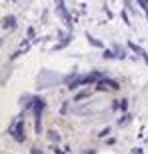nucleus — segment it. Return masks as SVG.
I'll return each instance as SVG.
<instances>
[{
	"mask_svg": "<svg viewBox=\"0 0 148 154\" xmlns=\"http://www.w3.org/2000/svg\"><path fill=\"white\" fill-rule=\"evenodd\" d=\"M46 108V100L42 96H34V106H32V112H34V132L36 134H42V112Z\"/></svg>",
	"mask_w": 148,
	"mask_h": 154,
	"instance_id": "f257e3e1",
	"label": "nucleus"
},
{
	"mask_svg": "<svg viewBox=\"0 0 148 154\" xmlns=\"http://www.w3.org/2000/svg\"><path fill=\"white\" fill-rule=\"evenodd\" d=\"M6 132H8V134H10V136L14 138L16 142H20V144H22L24 140H26V132H24V116H22V118L12 120Z\"/></svg>",
	"mask_w": 148,
	"mask_h": 154,
	"instance_id": "f03ea898",
	"label": "nucleus"
},
{
	"mask_svg": "<svg viewBox=\"0 0 148 154\" xmlns=\"http://www.w3.org/2000/svg\"><path fill=\"white\" fill-rule=\"evenodd\" d=\"M118 88H120L118 80L106 78V76H102V78L96 82V90L98 92H114V90H118Z\"/></svg>",
	"mask_w": 148,
	"mask_h": 154,
	"instance_id": "7ed1b4c3",
	"label": "nucleus"
},
{
	"mask_svg": "<svg viewBox=\"0 0 148 154\" xmlns=\"http://www.w3.org/2000/svg\"><path fill=\"white\" fill-rule=\"evenodd\" d=\"M56 12L60 14V18H62L64 26L72 32V16H70V12L66 10V6H64V0H56Z\"/></svg>",
	"mask_w": 148,
	"mask_h": 154,
	"instance_id": "20e7f679",
	"label": "nucleus"
},
{
	"mask_svg": "<svg viewBox=\"0 0 148 154\" xmlns=\"http://www.w3.org/2000/svg\"><path fill=\"white\" fill-rule=\"evenodd\" d=\"M126 46H128V48H130L132 52H134V54H136V56H140L144 60V62L148 64V52L144 50L142 46H138V44H134V42H132V40H128V42H126Z\"/></svg>",
	"mask_w": 148,
	"mask_h": 154,
	"instance_id": "39448f33",
	"label": "nucleus"
},
{
	"mask_svg": "<svg viewBox=\"0 0 148 154\" xmlns=\"http://www.w3.org/2000/svg\"><path fill=\"white\" fill-rule=\"evenodd\" d=\"M20 106H22V112L30 110L34 106V96H32V94H22V96H20Z\"/></svg>",
	"mask_w": 148,
	"mask_h": 154,
	"instance_id": "423d86ee",
	"label": "nucleus"
},
{
	"mask_svg": "<svg viewBox=\"0 0 148 154\" xmlns=\"http://www.w3.org/2000/svg\"><path fill=\"white\" fill-rule=\"evenodd\" d=\"M72 32H70V34H66V36H62V38H60V42H58V44H54L52 46V50L56 52V50H62V48H66V46L70 44V42H72Z\"/></svg>",
	"mask_w": 148,
	"mask_h": 154,
	"instance_id": "0eeeda50",
	"label": "nucleus"
},
{
	"mask_svg": "<svg viewBox=\"0 0 148 154\" xmlns=\"http://www.w3.org/2000/svg\"><path fill=\"white\" fill-rule=\"evenodd\" d=\"M2 28H4V30H14V28H16V18L12 16V14L4 16V20H2Z\"/></svg>",
	"mask_w": 148,
	"mask_h": 154,
	"instance_id": "6e6552de",
	"label": "nucleus"
},
{
	"mask_svg": "<svg viewBox=\"0 0 148 154\" xmlns=\"http://www.w3.org/2000/svg\"><path fill=\"white\" fill-rule=\"evenodd\" d=\"M126 56H128V52L124 50V46H120V44L112 46V58H120V60H122V58H126Z\"/></svg>",
	"mask_w": 148,
	"mask_h": 154,
	"instance_id": "1a4fd4ad",
	"label": "nucleus"
},
{
	"mask_svg": "<svg viewBox=\"0 0 148 154\" xmlns=\"http://www.w3.org/2000/svg\"><path fill=\"white\" fill-rule=\"evenodd\" d=\"M92 96V92L90 90H80V92H76V94H74V102H84V100H88V98Z\"/></svg>",
	"mask_w": 148,
	"mask_h": 154,
	"instance_id": "9d476101",
	"label": "nucleus"
},
{
	"mask_svg": "<svg viewBox=\"0 0 148 154\" xmlns=\"http://www.w3.org/2000/svg\"><path fill=\"white\" fill-rule=\"evenodd\" d=\"M112 108H114V110H120V112H126V108H128V98L114 100V102H112Z\"/></svg>",
	"mask_w": 148,
	"mask_h": 154,
	"instance_id": "9b49d317",
	"label": "nucleus"
},
{
	"mask_svg": "<svg viewBox=\"0 0 148 154\" xmlns=\"http://www.w3.org/2000/svg\"><path fill=\"white\" fill-rule=\"evenodd\" d=\"M28 48H30V42H22V44L16 48V52H12V54H10V58H12V60H14V58H18L20 54H24V52L28 50Z\"/></svg>",
	"mask_w": 148,
	"mask_h": 154,
	"instance_id": "f8f14e48",
	"label": "nucleus"
},
{
	"mask_svg": "<svg viewBox=\"0 0 148 154\" xmlns=\"http://www.w3.org/2000/svg\"><path fill=\"white\" fill-rule=\"evenodd\" d=\"M84 36H86V40H88V42H90V44L94 46V48H104V42H102V40H98V38H94V36H92L90 32H86Z\"/></svg>",
	"mask_w": 148,
	"mask_h": 154,
	"instance_id": "ddd939ff",
	"label": "nucleus"
},
{
	"mask_svg": "<svg viewBox=\"0 0 148 154\" xmlns=\"http://www.w3.org/2000/svg\"><path fill=\"white\" fill-rule=\"evenodd\" d=\"M46 136H48V140H50V142H54V144L60 142V134H58V132L54 130V128H50V130L46 132Z\"/></svg>",
	"mask_w": 148,
	"mask_h": 154,
	"instance_id": "4468645a",
	"label": "nucleus"
},
{
	"mask_svg": "<svg viewBox=\"0 0 148 154\" xmlns=\"http://www.w3.org/2000/svg\"><path fill=\"white\" fill-rule=\"evenodd\" d=\"M122 114H124V116H120V118L116 120V124H118V126H126L132 120V114H130V112H122Z\"/></svg>",
	"mask_w": 148,
	"mask_h": 154,
	"instance_id": "2eb2a0df",
	"label": "nucleus"
},
{
	"mask_svg": "<svg viewBox=\"0 0 148 154\" xmlns=\"http://www.w3.org/2000/svg\"><path fill=\"white\" fill-rule=\"evenodd\" d=\"M110 130H112L110 126H106V128H102V130L98 132V138H104V136H108V134H110Z\"/></svg>",
	"mask_w": 148,
	"mask_h": 154,
	"instance_id": "dca6fc26",
	"label": "nucleus"
},
{
	"mask_svg": "<svg viewBox=\"0 0 148 154\" xmlns=\"http://www.w3.org/2000/svg\"><path fill=\"white\" fill-rule=\"evenodd\" d=\"M122 20H124V24H128V26H130V18H128V12H126V10H122Z\"/></svg>",
	"mask_w": 148,
	"mask_h": 154,
	"instance_id": "f3484780",
	"label": "nucleus"
},
{
	"mask_svg": "<svg viewBox=\"0 0 148 154\" xmlns=\"http://www.w3.org/2000/svg\"><path fill=\"white\" fill-rule=\"evenodd\" d=\"M136 2H138L140 6H142L144 10H148V0H136Z\"/></svg>",
	"mask_w": 148,
	"mask_h": 154,
	"instance_id": "a211bd4d",
	"label": "nucleus"
},
{
	"mask_svg": "<svg viewBox=\"0 0 148 154\" xmlns=\"http://www.w3.org/2000/svg\"><path fill=\"white\" fill-rule=\"evenodd\" d=\"M68 106H70L68 102H64V104H62V108H60V114H66V110H68Z\"/></svg>",
	"mask_w": 148,
	"mask_h": 154,
	"instance_id": "6ab92c4d",
	"label": "nucleus"
},
{
	"mask_svg": "<svg viewBox=\"0 0 148 154\" xmlns=\"http://www.w3.org/2000/svg\"><path fill=\"white\" fill-rule=\"evenodd\" d=\"M34 36H36V30H34V28H28V38L32 40V38H34Z\"/></svg>",
	"mask_w": 148,
	"mask_h": 154,
	"instance_id": "aec40b11",
	"label": "nucleus"
},
{
	"mask_svg": "<svg viewBox=\"0 0 148 154\" xmlns=\"http://www.w3.org/2000/svg\"><path fill=\"white\" fill-rule=\"evenodd\" d=\"M124 2H126V8H128L130 12H134V6H132V2H130V0H124Z\"/></svg>",
	"mask_w": 148,
	"mask_h": 154,
	"instance_id": "412c9836",
	"label": "nucleus"
},
{
	"mask_svg": "<svg viewBox=\"0 0 148 154\" xmlns=\"http://www.w3.org/2000/svg\"><path fill=\"white\" fill-rule=\"evenodd\" d=\"M130 154H144V152H142V148H138V146H136V148L130 150Z\"/></svg>",
	"mask_w": 148,
	"mask_h": 154,
	"instance_id": "4be33fe9",
	"label": "nucleus"
},
{
	"mask_svg": "<svg viewBox=\"0 0 148 154\" xmlns=\"http://www.w3.org/2000/svg\"><path fill=\"white\" fill-rule=\"evenodd\" d=\"M30 154H44V152H42L40 148H36V146H34V148H30Z\"/></svg>",
	"mask_w": 148,
	"mask_h": 154,
	"instance_id": "5701e85b",
	"label": "nucleus"
},
{
	"mask_svg": "<svg viewBox=\"0 0 148 154\" xmlns=\"http://www.w3.org/2000/svg\"><path fill=\"white\" fill-rule=\"evenodd\" d=\"M52 150H54V154H64L62 150H58V146H52Z\"/></svg>",
	"mask_w": 148,
	"mask_h": 154,
	"instance_id": "b1692460",
	"label": "nucleus"
},
{
	"mask_svg": "<svg viewBox=\"0 0 148 154\" xmlns=\"http://www.w3.org/2000/svg\"><path fill=\"white\" fill-rule=\"evenodd\" d=\"M82 154H96V150H84Z\"/></svg>",
	"mask_w": 148,
	"mask_h": 154,
	"instance_id": "393cba45",
	"label": "nucleus"
},
{
	"mask_svg": "<svg viewBox=\"0 0 148 154\" xmlns=\"http://www.w3.org/2000/svg\"><path fill=\"white\" fill-rule=\"evenodd\" d=\"M146 20H148V10H146Z\"/></svg>",
	"mask_w": 148,
	"mask_h": 154,
	"instance_id": "a878e982",
	"label": "nucleus"
}]
</instances>
